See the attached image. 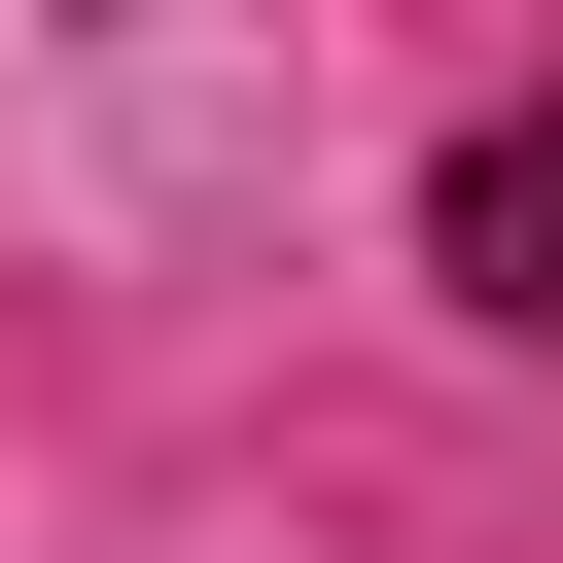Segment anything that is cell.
Wrapping results in <instances>:
<instances>
[{"label":"cell","instance_id":"cell-1","mask_svg":"<svg viewBox=\"0 0 563 563\" xmlns=\"http://www.w3.org/2000/svg\"><path fill=\"white\" fill-rule=\"evenodd\" d=\"M422 246H457V317H528V352H563V106H493V141H457V211H422Z\"/></svg>","mask_w":563,"mask_h":563}]
</instances>
